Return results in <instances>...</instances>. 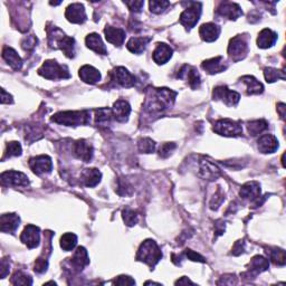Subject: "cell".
Instances as JSON below:
<instances>
[{"instance_id":"ba28073f","label":"cell","mask_w":286,"mask_h":286,"mask_svg":"<svg viewBox=\"0 0 286 286\" xmlns=\"http://www.w3.org/2000/svg\"><path fill=\"white\" fill-rule=\"evenodd\" d=\"M248 45L247 40L242 36H236L232 38L228 46V54L234 60H241L247 55Z\"/></svg>"},{"instance_id":"7c38bea8","label":"cell","mask_w":286,"mask_h":286,"mask_svg":"<svg viewBox=\"0 0 286 286\" xmlns=\"http://www.w3.org/2000/svg\"><path fill=\"white\" fill-rule=\"evenodd\" d=\"M3 185L13 187H27L29 185L28 177L24 173L18 171H6L1 175Z\"/></svg>"},{"instance_id":"6da1fadb","label":"cell","mask_w":286,"mask_h":286,"mask_svg":"<svg viewBox=\"0 0 286 286\" xmlns=\"http://www.w3.org/2000/svg\"><path fill=\"white\" fill-rule=\"evenodd\" d=\"M177 93L169 88H157L148 93L147 100H145L144 110L148 113H160L168 107L172 106Z\"/></svg>"},{"instance_id":"f1b7e54d","label":"cell","mask_w":286,"mask_h":286,"mask_svg":"<svg viewBox=\"0 0 286 286\" xmlns=\"http://www.w3.org/2000/svg\"><path fill=\"white\" fill-rule=\"evenodd\" d=\"M85 41H86L87 47L92 50H94L95 53L101 54V55L107 54V49L105 47V45L104 43H103L101 36L98 34H95V32L90 34L86 37Z\"/></svg>"},{"instance_id":"603a6c76","label":"cell","mask_w":286,"mask_h":286,"mask_svg":"<svg viewBox=\"0 0 286 286\" xmlns=\"http://www.w3.org/2000/svg\"><path fill=\"white\" fill-rule=\"evenodd\" d=\"M220 34V27L217 26L214 22H208V24H204L200 27L199 35L203 40L212 43V41L218 38Z\"/></svg>"},{"instance_id":"7dc6e473","label":"cell","mask_w":286,"mask_h":286,"mask_svg":"<svg viewBox=\"0 0 286 286\" xmlns=\"http://www.w3.org/2000/svg\"><path fill=\"white\" fill-rule=\"evenodd\" d=\"M36 43H37V38L35 36H28L24 40H22L21 46L25 50H30L35 47Z\"/></svg>"},{"instance_id":"836d02e7","label":"cell","mask_w":286,"mask_h":286,"mask_svg":"<svg viewBox=\"0 0 286 286\" xmlns=\"http://www.w3.org/2000/svg\"><path fill=\"white\" fill-rule=\"evenodd\" d=\"M102 173L97 169H85L82 172L81 179L86 187H94L101 180Z\"/></svg>"},{"instance_id":"484cf974","label":"cell","mask_w":286,"mask_h":286,"mask_svg":"<svg viewBox=\"0 0 286 286\" xmlns=\"http://www.w3.org/2000/svg\"><path fill=\"white\" fill-rule=\"evenodd\" d=\"M153 60L157 64H166L172 56V48L167 44H158L157 48L153 51Z\"/></svg>"},{"instance_id":"681fc988","label":"cell","mask_w":286,"mask_h":286,"mask_svg":"<svg viewBox=\"0 0 286 286\" xmlns=\"http://www.w3.org/2000/svg\"><path fill=\"white\" fill-rule=\"evenodd\" d=\"M125 4L129 7L131 11L139 12V11H141L144 2L143 1H137V0H134V1H126Z\"/></svg>"},{"instance_id":"d6a6232c","label":"cell","mask_w":286,"mask_h":286,"mask_svg":"<svg viewBox=\"0 0 286 286\" xmlns=\"http://www.w3.org/2000/svg\"><path fill=\"white\" fill-rule=\"evenodd\" d=\"M242 82L246 85V92L248 95L262 94L263 91H264L263 84L260 81H257L255 77L250 76V75L242 77Z\"/></svg>"},{"instance_id":"7bdbcfd3","label":"cell","mask_w":286,"mask_h":286,"mask_svg":"<svg viewBox=\"0 0 286 286\" xmlns=\"http://www.w3.org/2000/svg\"><path fill=\"white\" fill-rule=\"evenodd\" d=\"M150 10L153 13H161L170 6V2L165 1V0H152L150 1Z\"/></svg>"},{"instance_id":"8fae6325","label":"cell","mask_w":286,"mask_h":286,"mask_svg":"<svg viewBox=\"0 0 286 286\" xmlns=\"http://www.w3.org/2000/svg\"><path fill=\"white\" fill-rule=\"evenodd\" d=\"M20 241L25 244L28 248H35L39 245L40 231L34 225H28L20 235Z\"/></svg>"},{"instance_id":"d6986e66","label":"cell","mask_w":286,"mask_h":286,"mask_svg":"<svg viewBox=\"0 0 286 286\" xmlns=\"http://www.w3.org/2000/svg\"><path fill=\"white\" fill-rule=\"evenodd\" d=\"M20 218L16 214H6L0 218V231L2 233H13L19 226Z\"/></svg>"},{"instance_id":"30bf717a","label":"cell","mask_w":286,"mask_h":286,"mask_svg":"<svg viewBox=\"0 0 286 286\" xmlns=\"http://www.w3.org/2000/svg\"><path fill=\"white\" fill-rule=\"evenodd\" d=\"M178 78L185 79V81L188 82L189 86L194 88V90L199 88L201 84V78L198 71H197L195 67L189 66V65H184V66L180 68L179 73H178Z\"/></svg>"},{"instance_id":"c3c4849f","label":"cell","mask_w":286,"mask_h":286,"mask_svg":"<svg viewBox=\"0 0 286 286\" xmlns=\"http://www.w3.org/2000/svg\"><path fill=\"white\" fill-rule=\"evenodd\" d=\"M185 254L186 256L188 257V260L190 261H194V262H200V263H205V259L201 255H199L198 253H196L194 251H191V250H186L185 252Z\"/></svg>"},{"instance_id":"f546056e","label":"cell","mask_w":286,"mask_h":286,"mask_svg":"<svg viewBox=\"0 0 286 286\" xmlns=\"http://www.w3.org/2000/svg\"><path fill=\"white\" fill-rule=\"evenodd\" d=\"M276 39H278V34L269 28H265L260 32L259 38H257V45L261 48H269L275 44Z\"/></svg>"},{"instance_id":"9a60e30c","label":"cell","mask_w":286,"mask_h":286,"mask_svg":"<svg viewBox=\"0 0 286 286\" xmlns=\"http://www.w3.org/2000/svg\"><path fill=\"white\" fill-rule=\"evenodd\" d=\"M217 13L231 20H236L238 17L243 15V10L235 2H222L217 9Z\"/></svg>"},{"instance_id":"4dcf8cb0","label":"cell","mask_w":286,"mask_h":286,"mask_svg":"<svg viewBox=\"0 0 286 286\" xmlns=\"http://www.w3.org/2000/svg\"><path fill=\"white\" fill-rule=\"evenodd\" d=\"M2 57L16 71H19L21 68L22 60L15 49L10 47H4L2 50Z\"/></svg>"},{"instance_id":"b9f144b4","label":"cell","mask_w":286,"mask_h":286,"mask_svg":"<svg viewBox=\"0 0 286 286\" xmlns=\"http://www.w3.org/2000/svg\"><path fill=\"white\" fill-rule=\"evenodd\" d=\"M10 282L12 285H31L32 280L30 276L21 273V272H16L15 275L11 278Z\"/></svg>"},{"instance_id":"e575fe53","label":"cell","mask_w":286,"mask_h":286,"mask_svg":"<svg viewBox=\"0 0 286 286\" xmlns=\"http://www.w3.org/2000/svg\"><path fill=\"white\" fill-rule=\"evenodd\" d=\"M270 267V262L269 260H266L265 257L257 255L255 257H253L250 263V272L254 274H260L269 270Z\"/></svg>"},{"instance_id":"e0dca14e","label":"cell","mask_w":286,"mask_h":286,"mask_svg":"<svg viewBox=\"0 0 286 286\" xmlns=\"http://www.w3.org/2000/svg\"><path fill=\"white\" fill-rule=\"evenodd\" d=\"M113 79L123 87H131L135 84L134 75L131 74L124 67H116L113 72Z\"/></svg>"},{"instance_id":"db71d44e","label":"cell","mask_w":286,"mask_h":286,"mask_svg":"<svg viewBox=\"0 0 286 286\" xmlns=\"http://www.w3.org/2000/svg\"><path fill=\"white\" fill-rule=\"evenodd\" d=\"M1 94H2V97H1V103L2 104H6V103H12V97L11 95H7V93L4 90H1Z\"/></svg>"},{"instance_id":"52a82bcc","label":"cell","mask_w":286,"mask_h":286,"mask_svg":"<svg viewBox=\"0 0 286 286\" xmlns=\"http://www.w3.org/2000/svg\"><path fill=\"white\" fill-rule=\"evenodd\" d=\"M191 6L186 8L180 15V22L187 29H191L198 22L201 15V3L191 2Z\"/></svg>"},{"instance_id":"7402d4cb","label":"cell","mask_w":286,"mask_h":286,"mask_svg":"<svg viewBox=\"0 0 286 286\" xmlns=\"http://www.w3.org/2000/svg\"><path fill=\"white\" fill-rule=\"evenodd\" d=\"M104 34L106 40L115 46H121L125 39V31L121 29V28L106 26L104 29Z\"/></svg>"},{"instance_id":"4316f807","label":"cell","mask_w":286,"mask_h":286,"mask_svg":"<svg viewBox=\"0 0 286 286\" xmlns=\"http://www.w3.org/2000/svg\"><path fill=\"white\" fill-rule=\"evenodd\" d=\"M203 68L206 72L209 74H216V73H220L224 72L225 69L227 68L226 64L224 63V58L222 56H218V57H214L205 60L203 63Z\"/></svg>"},{"instance_id":"8992f818","label":"cell","mask_w":286,"mask_h":286,"mask_svg":"<svg viewBox=\"0 0 286 286\" xmlns=\"http://www.w3.org/2000/svg\"><path fill=\"white\" fill-rule=\"evenodd\" d=\"M214 131L219 135H224V137H238V135L243 134L241 123L229 119H224L216 122L214 125Z\"/></svg>"},{"instance_id":"816d5d0a","label":"cell","mask_w":286,"mask_h":286,"mask_svg":"<svg viewBox=\"0 0 286 286\" xmlns=\"http://www.w3.org/2000/svg\"><path fill=\"white\" fill-rule=\"evenodd\" d=\"M114 284L116 285H134L135 282L130 276H119L118 279H115Z\"/></svg>"},{"instance_id":"74e56055","label":"cell","mask_w":286,"mask_h":286,"mask_svg":"<svg viewBox=\"0 0 286 286\" xmlns=\"http://www.w3.org/2000/svg\"><path fill=\"white\" fill-rule=\"evenodd\" d=\"M76 244H77V237L73 233L64 234L62 238H60V247H62L65 252L74 250Z\"/></svg>"},{"instance_id":"44dd1931","label":"cell","mask_w":286,"mask_h":286,"mask_svg":"<svg viewBox=\"0 0 286 286\" xmlns=\"http://www.w3.org/2000/svg\"><path fill=\"white\" fill-rule=\"evenodd\" d=\"M257 143L262 153H273L279 149V141L273 134H263Z\"/></svg>"},{"instance_id":"2e32d148","label":"cell","mask_w":286,"mask_h":286,"mask_svg":"<svg viewBox=\"0 0 286 286\" xmlns=\"http://www.w3.org/2000/svg\"><path fill=\"white\" fill-rule=\"evenodd\" d=\"M74 154L79 160L84 162H90L93 157V148L85 140H78L74 144Z\"/></svg>"},{"instance_id":"9f6ffc18","label":"cell","mask_w":286,"mask_h":286,"mask_svg":"<svg viewBox=\"0 0 286 286\" xmlns=\"http://www.w3.org/2000/svg\"><path fill=\"white\" fill-rule=\"evenodd\" d=\"M176 284L178 285V284H194L191 282V281L188 279V278H182V280H179V281H177L176 282Z\"/></svg>"},{"instance_id":"5bb4252c","label":"cell","mask_w":286,"mask_h":286,"mask_svg":"<svg viewBox=\"0 0 286 286\" xmlns=\"http://www.w3.org/2000/svg\"><path fill=\"white\" fill-rule=\"evenodd\" d=\"M65 17L67 18L68 21L73 22V24H83L86 20L85 9H84L83 4L81 3H72L67 7Z\"/></svg>"},{"instance_id":"5b68a950","label":"cell","mask_w":286,"mask_h":286,"mask_svg":"<svg viewBox=\"0 0 286 286\" xmlns=\"http://www.w3.org/2000/svg\"><path fill=\"white\" fill-rule=\"evenodd\" d=\"M38 74L46 79L68 78V68L65 65H59L56 60H46L38 69Z\"/></svg>"},{"instance_id":"f907efd6","label":"cell","mask_w":286,"mask_h":286,"mask_svg":"<svg viewBox=\"0 0 286 286\" xmlns=\"http://www.w3.org/2000/svg\"><path fill=\"white\" fill-rule=\"evenodd\" d=\"M244 251H245V241H238L235 243V245L233 247L232 254L238 256L241 255L242 253H244Z\"/></svg>"},{"instance_id":"1f68e13d","label":"cell","mask_w":286,"mask_h":286,"mask_svg":"<svg viewBox=\"0 0 286 286\" xmlns=\"http://www.w3.org/2000/svg\"><path fill=\"white\" fill-rule=\"evenodd\" d=\"M150 40H151L150 37H132L126 44V47L131 53L141 54L142 51H144Z\"/></svg>"},{"instance_id":"d4e9b609","label":"cell","mask_w":286,"mask_h":286,"mask_svg":"<svg viewBox=\"0 0 286 286\" xmlns=\"http://www.w3.org/2000/svg\"><path fill=\"white\" fill-rule=\"evenodd\" d=\"M241 196L244 199L257 200L261 196V186L259 182L250 181L244 185L241 189Z\"/></svg>"},{"instance_id":"83f0119b","label":"cell","mask_w":286,"mask_h":286,"mask_svg":"<svg viewBox=\"0 0 286 286\" xmlns=\"http://www.w3.org/2000/svg\"><path fill=\"white\" fill-rule=\"evenodd\" d=\"M71 263L72 266L75 270H83L88 263H90V259H88L87 251L84 247H78L76 251H75L74 255L71 257Z\"/></svg>"},{"instance_id":"f35d334b","label":"cell","mask_w":286,"mask_h":286,"mask_svg":"<svg viewBox=\"0 0 286 286\" xmlns=\"http://www.w3.org/2000/svg\"><path fill=\"white\" fill-rule=\"evenodd\" d=\"M267 122L264 120H256V121H252L248 123L247 125V129H248V133L253 137H255V135H259L260 133H262L263 131H265L267 129Z\"/></svg>"},{"instance_id":"cb8c5ba5","label":"cell","mask_w":286,"mask_h":286,"mask_svg":"<svg viewBox=\"0 0 286 286\" xmlns=\"http://www.w3.org/2000/svg\"><path fill=\"white\" fill-rule=\"evenodd\" d=\"M79 77L87 84H96L101 79V73L91 65H84L79 69Z\"/></svg>"},{"instance_id":"ee69618b","label":"cell","mask_w":286,"mask_h":286,"mask_svg":"<svg viewBox=\"0 0 286 286\" xmlns=\"http://www.w3.org/2000/svg\"><path fill=\"white\" fill-rule=\"evenodd\" d=\"M122 214H123V219L128 226H133V225L138 223V214L134 210L125 208Z\"/></svg>"},{"instance_id":"d590c367","label":"cell","mask_w":286,"mask_h":286,"mask_svg":"<svg viewBox=\"0 0 286 286\" xmlns=\"http://www.w3.org/2000/svg\"><path fill=\"white\" fill-rule=\"evenodd\" d=\"M267 255H269L270 260L274 263L275 265L283 266L285 265L286 257H285V252L283 250H280V248H270L269 251H266Z\"/></svg>"},{"instance_id":"60d3db41","label":"cell","mask_w":286,"mask_h":286,"mask_svg":"<svg viewBox=\"0 0 286 286\" xmlns=\"http://www.w3.org/2000/svg\"><path fill=\"white\" fill-rule=\"evenodd\" d=\"M138 147L140 152L142 153H152L156 149V143L149 138H142L138 141Z\"/></svg>"},{"instance_id":"4fadbf2b","label":"cell","mask_w":286,"mask_h":286,"mask_svg":"<svg viewBox=\"0 0 286 286\" xmlns=\"http://www.w3.org/2000/svg\"><path fill=\"white\" fill-rule=\"evenodd\" d=\"M29 166L32 172L36 175H43V173H48L53 169V162L48 156H38L30 159Z\"/></svg>"},{"instance_id":"8d00e7d4","label":"cell","mask_w":286,"mask_h":286,"mask_svg":"<svg viewBox=\"0 0 286 286\" xmlns=\"http://www.w3.org/2000/svg\"><path fill=\"white\" fill-rule=\"evenodd\" d=\"M113 118V113L110 109H98L95 111V122L98 125H107Z\"/></svg>"},{"instance_id":"ac0fdd59","label":"cell","mask_w":286,"mask_h":286,"mask_svg":"<svg viewBox=\"0 0 286 286\" xmlns=\"http://www.w3.org/2000/svg\"><path fill=\"white\" fill-rule=\"evenodd\" d=\"M112 113H113V118L116 121L124 123V122H126L129 119V115L131 113V106L126 101L118 100L114 103Z\"/></svg>"},{"instance_id":"7a4b0ae2","label":"cell","mask_w":286,"mask_h":286,"mask_svg":"<svg viewBox=\"0 0 286 286\" xmlns=\"http://www.w3.org/2000/svg\"><path fill=\"white\" fill-rule=\"evenodd\" d=\"M48 43L54 48H58L69 58L75 56V40L72 37H67L59 28L53 27L48 29Z\"/></svg>"},{"instance_id":"f5cc1de1","label":"cell","mask_w":286,"mask_h":286,"mask_svg":"<svg viewBox=\"0 0 286 286\" xmlns=\"http://www.w3.org/2000/svg\"><path fill=\"white\" fill-rule=\"evenodd\" d=\"M9 263L6 262V260L1 261V279H4L9 273Z\"/></svg>"},{"instance_id":"11a10c76","label":"cell","mask_w":286,"mask_h":286,"mask_svg":"<svg viewBox=\"0 0 286 286\" xmlns=\"http://www.w3.org/2000/svg\"><path fill=\"white\" fill-rule=\"evenodd\" d=\"M278 110H280L281 118L284 120V118H285V104H284V103H281V104H279Z\"/></svg>"},{"instance_id":"277c9868","label":"cell","mask_w":286,"mask_h":286,"mask_svg":"<svg viewBox=\"0 0 286 286\" xmlns=\"http://www.w3.org/2000/svg\"><path fill=\"white\" fill-rule=\"evenodd\" d=\"M161 257L162 253L157 245V243L151 241V239H148V241L143 242L141 246H140L137 260L145 263V264H148L152 269V267L156 266L157 263L161 260Z\"/></svg>"},{"instance_id":"bcb514c9","label":"cell","mask_w":286,"mask_h":286,"mask_svg":"<svg viewBox=\"0 0 286 286\" xmlns=\"http://www.w3.org/2000/svg\"><path fill=\"white\" fill-rule=\"evenodd\" d=\"M176 144L175 143H163L160 149H159V156L162 158H167L171 154V152L175 150Z\"/></svg>"},{"instance_id":"3957f363","label":"cell","mask_w":286,"mask_h":286,"mask_svg":"<svg viewBox=\"0 0 286 286\" xmlns=\"http://www.w3.org/2000/svg\"><path fill=\"white\" fill-rule=\"evenodd\" d=\"M51 121L55 123L63 124L66 126L85 125L90 122V113L87 111H66L59 112L55 114Z\"/></svg>"},{"instance_id":"ab89813d","label":"cell","mask_w":286,"mask_h":286,"mask_svg":"<svg viewBox=\"0 0 286 286\" xmlns=\"http://www.w3.org/2000/svg\"><path fill=\"white\" fill-rule=\"evenodd\" d=\"M264 75H265V78L266 81L269 83H273L275 81H278V79L282 78L285 79V74L283 71H280V69H276L273 67H267L265 68L264 71Z\"/></svg>"},{"instance_id":"ffe728a7","label":"cell","mask_w":286,"mask_h":286,"mask_svg":"<svg viewBox=\"0 0 286 286\" xmlns=\"http://www.w3.org/2000/svg\"><path fill=\"white\" fill-rule=\"evenodd\" d=\"M199 175L207 180H215L220 176L219 168L208 160H201L199 163Z\"/></svg>"},{"instance_id":"f6af8a7d","label":"cell","mask_w":286,"mask_h":286,"mask_svg":"<svg viewBox=\"0 0 286 286\" xmlns=\"http://www.w3.org/2000/svg\"><path fill=\"white\" fill-rule=\"evenodd\" d=\"M21 154V145L19 142L12 141L7 143L6 156L7 157H18Z\"/></svg>"},{"instance_id":"9c48e42d","label":"cell","mask_w":286,"mask_h":286,"mask_svg":"<svg viewBox=\"0 0 286 286\" xmlns=\"http://www.w3.org/2000/svg\"><path fill=\"white\" fill-rule=\"evenodd\" d=\"M215 100H222L227 106H235L239 102L241 95L235 91H231L226 86H218L214 90Z\"/></svg>"}]
</instances>
